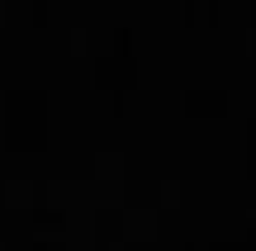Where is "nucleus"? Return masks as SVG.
<instances>
[]
</instances>
